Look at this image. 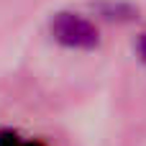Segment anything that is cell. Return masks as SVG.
Wrapping results in <instances>:
<instances>
[{"label": "cell", "instance_id": "1", "mask_svg": "<svg viewBox=\"0 0 146 146\" xmlns=\"http://www.w3.org/2000/svg\"><path fill=\"white\" fill-rule=\"evenodd\" d=\"M51 36L62 46H69V49H92L100 41L98 26L90 18H85L80 13H69V10H62L54 15Z\"/></svg>", "mask_w": 146, "mask_h": 146}, {"label": "cell", "instance_id": "2", "mask_svg": "<svg viewBox=\"0 0 146 146\" xmlns=\"http://www.w3.org/2000/svg\"><path fill=\"white\" fill-rule=\"evenodd\" d=\"M0 146H33L31 141H23L13 131H0Z\"/></svg>", "mask_w": 146, "mask_h": 146}, {"label": "cell", "instance_id": "3", "mask_svg": "<svg viewBox=\"0 0 146 146\" xmlns=\"http://www.w3.org/2000/svg\"><path fill=\"white\" fill-rule=\"evenodd\" d=\"M136 54H139V59L146 64V33H141L139 41H136Z\"/></svg>", "mask_w": 146, "mask_h": 146}]
</instances>
